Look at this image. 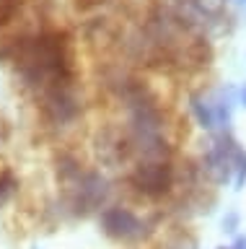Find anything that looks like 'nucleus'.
<instances>
[{
    "label": "nucleus",
    "mask_w": 246,
    "mask_h": 249,
    "mask_svg": "<svg viewBox=\"0 0 246 249\" xmlns=\"http://www.w3.org/2000/svg\"><path fill=\"white\" fill-rule=\"evenodd\" d=\"M127 187L148 202L168 200L176 192V163L174 161H137L127 174Z\"/></svg>",
    "instance_id": "obj_1"
},
{
    "label": "nucleus",
    "mask_w": 246,
    "mask_h": 249,
    "mask_svg": "<svg viewBox=\"0 0 246 249\" xmlns=\"http://www.w3.org/2000/svg\"><path fill=\"white\" fill-rule=\"evenodd\" d=\"M98 226L112 241H122V244H140L156 229L148 218L127 205H106L98 215Z\"/></svg>",
    "instance_id": "obj_2"
},
{
    "label": "nucleus",
    "mask_w": 246,
    "mask_h": 249,
    "mask_svg": "<svg viewBox=\"0 0 246 249\" xmlns=\"http://www.w3.org/2000/svg\"><path fill=\"white\" fill-rule=\"evenodd\" d=\"M238 140L233 132H213L210 143L205 145L202 156H199V166H202L205 179L213 187H226L233 182V153L238 151Z\"/></svg>",
    "instance_id": "obj_3"
},
{
    "label": "nucleus",
    "mask_w": 246,
    "mask_h": 249,
    "mask_svg": "<svg viewBox=\"0 0 246 249\" xmlns=\"http://www.w3.org/2000/svg\"><path fill=\"white\" fill-rule=\"evenodd\" d=\"M109 179L101 171L86 169L81 174V179H75L73 184H67V205L73 208L75 215H88L91 210H101L106 208L109 200Z\"/></svg>",
    "instance_id": "obj_4"
},
{
    "label": "nucleus",
    "mask_w": 246,
    "mask_h": 249,
    "mask_svg": "<svg viewBox=\"0 0 246 249\" xmlns=\"http://www.w3.org/2000/svg\"><path fill=\"white\" fill-rule=\"evenodd\" d=\"M39 112L47 124L65 127L81 117L83 104L73 86H49L39 93Z\"/></svg>",
    "instance_id": "obj_5"
},
{
    "label": "nucleus",
    "mask_w": 246,
    "mask_h": 249,
    "mask_svg": "<svg viewBox=\"0 0 246 249\" xmlns=\"http://www.w3.org/2000/svg\"><path fill=\"white\" fill-rule=\"evenodd\" d=\"M213 107H215V120H218V132H233V117L238 107V86L233 83H220L210 91Z\"/></svg>",
    "instance_id": "obj_6"
},
{
    "label": "nucleus",
    "mask_w": 246,
    "mask_h": 249,
    "mask_svg": "<svg viewBox=\"0 0 246 249\" xmlns=\"http://www.w3.org/2000/svg\"><path fill=\"white\" fill-rule=\"evenodd\" d=\"M187 112L202 132H207V135L218 132V120H215V107H213L210 91H189L187 93Z\"/></svg>",
    "instance_id": "obj_7"
},
{
    "label": "nucleus",
    "mask_w": 246,
    "mask_h": 249,
    "mask_svg": "<svg viewBox=\"0 0 246 249\" xmlns=\"http://www.w3.org/2000/svg\"><path fill=\"white\" fill-rule=\"evenodd\" d=\"M55 169H57L60 182H65V184H73L75 179H81V174L86 171L83 163H81V159L73 151H60L57 159H55Z\"/></svg>",
    "instance_id": "obj_8"
},
{
    "label": "nucleus",
    "mask_w": 246,
    "mask_h": 249,
    "mask_svg": "<svg viewBox=\"0 0 246 249\" xmlns=\"http://www.w3.org/2000/svg\"><path fill=\"white\" fill-rule=\"evenodd\" d=\"M230 166H233V190L236 192H241L244 187H246V148L244 145H238V151L233 153V163H230Z\"/></svg>",
    "instance_id": "obj_9"
},
{
    "label": "nucleus",
    "mask_w": 246,
    "mask_h": 249,
    "mask_svg": "<svg viewBox=\"0 0 246 249\" xmlns=\"http://www.w3.org/2000/svg\"><path fill=\"white\" fill-rule=\"evenodd\" d=\"M238 229H241V213L238 210H228L220 221V231L230 233V236H238Z\"/></svg>",
    "instance_id": "obj_10"
},
{
    "label": "nucleus",
    "mask_w": 246,
    "mask_h": 249,
    "mask_svg": "<svg viewBox=\"0 0 246 249\" xmlns=\"http://www.w3.org/2000/svg\"><path fill=\"white\" fill-rule=\"evenodd\" d=\"M13 190H16V177H13L8 169H3L0 171V202L8 197Z\"/></svg>",
    "instance_id": "obj_11"
},
{
    "label": "nucleus",
    "mask_w": 246,
    "mask_h": 249,
    "mask_svg": "<svg viewBox=\"0 0 246 249\" xmlns=\"http://www.w3.org/2000/svg\"><path fill=\"white\" fill-rule=\"evenodd\" d=\"M238 107L246 109V81L238 83Z\"/></svg>",
    "instance_id": "obj_12"
},
{
    "label": "nucleus",
    "mask_w": 246,
    "mask_h": 249,
    "mask_svg": "<svg viewBox=\"0 0 246 249\" xmlns=\"http://www.w3.org/2000/svg\"><path fill=\"white\" fill-rule=\"evenodd\" d=\"M230 249H246V236H244V233H238V236L233 239V244H230Z\"/></svg>",
    "instance_id": "obj_13"
},
{
    "label": "nucleus",
    "mask_w": 246,
    "mask_h": 249,
    "mask_svg": "<svg viewBox=\"0 0 246 249\" xmlns=\"http://www.w3.org/2000/svg\"><path fill=\"white\" fill-rule=\"evenodd\" d=\"M210 3H215V5H226L228 0H210Z\"/></svg>",
    "instance_id": "obj_14"
},
{
    "label": "nucleus",
    "mask_w": 246,
    "mask_h": 249,
    "mask_svg": "<svg viewBox=\"0 0 246 249\" xmlns=\"http://www.w3.org/2000/svg\"><path fill=\"white\" fill-rule=\"evenodd\" d=\"M236 5H241V8H246V0H233Z\"/></svg>",
    "instance_id": "obj_15"
},
{
    "label": "nucleus",
    "mask_w": 246,
    "mask_h": 249,
    "mask_svg": "<svg viewBox=\"0 0 246 249\" xmlns=\"http://www.w3.org/2000/svg\"><path fill=\"white\" fill-rule=\"evenodd\" d=\"M218 249H230V247H218Z\"/></svg>",
    "instance_id": "obj_16"
}]
</instances>
